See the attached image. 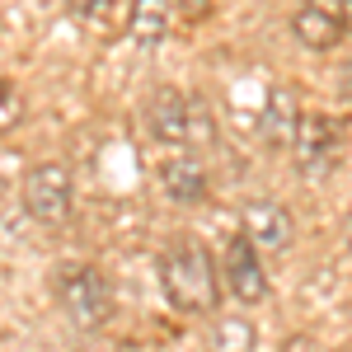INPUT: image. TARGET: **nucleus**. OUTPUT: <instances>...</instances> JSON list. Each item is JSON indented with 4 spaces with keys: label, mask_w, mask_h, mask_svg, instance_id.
<instances>
[{
    "label": "nucleus",
    "mask_w": 352,
    "mask_h": 352,
    "mask_svg": "<svg viewBox=\"0 0 352 352\" xmlns=\"http://www.w3.org/2000/svg\"><path fill=\"white\" fill-rule=\"evenodd\" d=\"M174 24V0H132L127 5V38L136 47H160Z\"/></svg>",
    "instance_id": "nucleus-11"
},
{
    "label": "nucleus",
    "mask_w": 352,
    "mask_h": 352,
    "mask_svg": "<svg viewBox=\"0 0 352 352\" xmlns=\"http://www.w3.org/2000/svg\"><path fill=\"white\" fill-rule=\"evenodd\" d=\"M343 28L352 33V0H343Z\"/></svg>",
    "instance_id": "nucleus-19"
},
{
    "label": "nucleus",
    "mask_w": 352,
    "mask_h": 352,
    "mask_svg": "<svg viewBox=\"0 0 352 352\" xmlns=\"http://www.w3.org/2000/svg\"><path fill=\"white\" fill-rule=\"evenodd\" d=\"M221 282H226V292L240 300V305H263L268 300V272L258 263V249L249 244V235H235V240L226 244Z\"/></svg>",
    "instance_id": "nucleus-5"
},
{
    "label": "nucleus",
    "mask_w": 352,
    "mask_h": 352,
    "mask_svg": "<svg viewBox=\"0 0 352 352\" xmlns=\"http://www.w3.org/2000/svg\"><path fill=\"white\" fill-rule=\"evenodd\" d=\"M160 287L179 315H212L221 300L217 263L197 240H174L160 254Z\"/></svg>",
    "instance_id": "nucleus-1"
},
{
    "label": "nucleus",
    "mask_w": 352,
    "mask_h": 352,
    "mask_svg": "<svg viewBox=\"0 0 352 352\" xmlns=\"http://www.w3.org/2000/svg\"><path fill=\"white\" fill-rule=\"evenodd\" d=\"M217 141V122H212V109L202 94L188 99V146H212Z\"/></svg>",
    "instance_id": "nucleus-13"
},
{
    "label": "nucleus",
    "mask_w": 352,
    "mask_h": 352,
    "mask_svg": "<svg viewBox=\"0 0 352 352\" xmlns=\"http://www.w3.org/2000/svg\"><path fill=\"white\" fill-rule=\"evenodd\" d=\"M66 10L85 19V24H99V19H109L113 14V0H66Z\"/></svg>",
    "instance_id": "nucleus-14"
},
{
    "label": "nucleus",
    "mask_w": 352,
    "mask_h": 352,
    "mask_svg": "<svg viewBox=\"0 0 352 352\" xmlns=\"http://www.w3.org/2000/svg\"><path fill=\"white\" fill-rule=\"evenodd\" d=\"M146 132L160 146H188V99L179 89H155L146 99Z\"/></svg>",
    "instance_id": "nucleus-8"
},
{
    "label": "nucleus",
    "mask_w": 352,
    "mask_h": 352,
    "mask_svg": "<svg viewBox=\"0 0 352 352\" xmlns=\"http://www.w3.org/2000/svg\"><path fill=\"white\" fill-rule=\"evenodd\" d=\"M292 33L300 38V47L310 52H333L348 28H343V0H300V10L292 14Z\"/></svg>",
    "instance_id": "nucleus-6"
},
{
    "label": "nucleus",
    "mask_w": 352,
    "mask_h": 352,
    "mask_svg": "<svg viewBox=\"0 0 352 352\" xmlns=\"http://www.w3.org/2000/svg\"><path fill=\"white\" fill-rule=\"evenodd\" d=\"M52 292H56L61 315L85 333H94V329H104L113 320V287L94 263H76V258L61 263L52 277Z\"/></svg>",
    "instance_id": "nucleus-2"
},
{
    "label": "nucleus",
    "mask_w": 352,
    "mask_h": 352,
    "mask_svg": "<svg viewBox=\"0 0 352 352\" xmlns=\"http://www.w3.org/2000/svg\"><path fill=\"white\" fill-rule=\"evenodd\" d=\"M155 179H160V188L169 202H179V207H197V202H207V169L192 160V155H169L160 160L155 169Z\"/></svg>",
    "instance_id": "nucleus-10"
},
{
    "label": "nucleus",
    "mask_w": 352,
    "mask_h": 352,
    "mask_svg": "<svg viewBox=\"0 0 352 352\" xmlns=\"http://www.w3.org/2000/svg\"><path fill=\"white\" fill-rule=\"evenodd\" d=\"M212 348L217 352H254V324L249 320H221Z\"/></svg>",
    "instance_id": "nucleus-12"
},
{
    "label": "nucleus",
    "mask_w": 352,
    "mask_h": 352,
    "mask_svg": "<svg viewBox=\"0 0 352 352\" xmlns=\"http://www.w3.org/2000/svg\"><path fill=\"white\" fill-rule=\"evenodd\" d=\"M14 118H19V94L0 80V132H10V127H14Z\"/></svg>",
    "instance_id": "nucleus-15"
},
{
    "label": "nucleus",
    "mask_w": 352,
    "mask_h": 352,
    "mask_svg": "<svg viewBox=\"0 0 352 352\" xmlns=\"http://www.w3.org/2000/svg\"><path fill=\"white\" fill-rule=\"evenodd\" d=\"M338 122L324 118V113H300V127H296V141H292V160L305 179H320L338 164Z\"/></svg>",
    "instance_id": "nucleus-4"
},
{
    "label": "nucleus",
    "mask_w": 352,
    "mask_h": 352,
    "mask_svg": "<svg viewBox=\"0 0 352 352\" xmlns=\"http://www.w3.org/2000/svg\"><path fill=\"white\" fill-rule=\"evenodd\" d=\"M240 226H244L240 235H249L254 249H268V254H282L296 240V221L282 202H249L240 212Z\"/></svg>",
    "instance_id": "nucleus-7"
},
{
    "label": "nucleus",
    "mask_w": 352,
    "mask_h": 352,
    "mask_svg": "<svg viewBox=\"0 0 352 352\" xmlns=\"http://www.w3.org/2000/svg\"><path fill=\"white\" fill-rule=\"evenodd\" d=\"M71 192H76L71 174L56 160H43L24 174V207H28V217L43 221V226H61L71 217Z\"/></svg>",
    "instance_id": "nucleus-3"
},
{
    "label": "nucleus",
    "mask_w": 352,
    "mask_h": 352,
    "mask_svg": "<svg viewBox=\"0 0 352 352\" xmlns=\"http://www.w3.org/2000/svg\"><path fill=\"white\" fill-rule=\"evenodd\" d=\"M179 10H184V19H188V24H197V19H207V10H212V5H207V0H179Z\"/></svg>",
    "instance_id": "nucleus-17"
},
{
    "label": "nucleus",
    "mask_w": 352,
    "mask_h": 352,
    "mask_svg": "<svg viewBox=\"0 0 352 352\" xmlns=\"http://www.w3.org/2000/svg\"><path fill=\"white\" fill-rule=\"evenodd\" d=\"M296 127H300V94L292 85H272L268 99H263V113H258V132L268 146H292L296 141Z\"/></svg>",
    "instance_id": "nucleus-9"
},
{
    "label": "nucleus",
    "mask_w": 352,
    "mask_h": 352,
    "mask_svg": "<svg viewBox=\"0 0 352 352\" xmlns=\"http://www.w3.org/2000/svg\"><path fill=\"white\" fill-rule=\"evenodd\" d=\"M282 352H315V338H305V333H292Z\"/></svg>",
    "instance_id": "nucleus-18"
},
{
    "label": "nucleus",
    "mask_w": 352,
    "mask_h": 352,
    "mask_svg": "<svg viewBox=\"0 0 352 352\" xmlns=\"http://www.w3.org/2000/svg\"><path fill=\"white\" fill-rule=\"evenodd\" d=\"M333 76H338V99H343V104H352V61H343Z\"/></svg>",
    "instance_id": "nucleus-16"
}]
</instances>
